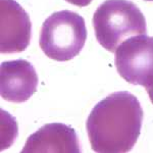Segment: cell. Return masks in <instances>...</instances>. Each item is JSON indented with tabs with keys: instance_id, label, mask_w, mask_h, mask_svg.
Masks as SVG:
<instances>
[{
	"instance_id": "obj_1",
	"label": "cell",
	"mask_w": 153,
	"mask_h": 153,
	"mask_svg": "<svg viewBox=\"0 0 153 153\" xmlns=\"http://www.w3.org/2000/svg\"><path fill=\"white\" fill-rule=\"evenodd\" d=\"M143 117L140 101L128 91L111 93L99 101L91 110L86 125L93 151H131L141 134Z\"/></svg>"
},
{
	"instance_id": "obj_2",
	"label": "cell",
	"mask_w": 153,
	"mask_h": 153,
	"mask_svg": "<svg viewBox=\"0 0 153 153\" xmlns=\"http://www.w3.org/2000/svg\"><path fill=\"white\" fill-rule=\"evenodd\" d=\"M92 23L97 41L109 52L130 37L147 33L144 14L130 0H106L96 9Z\"/></svg>"
},
{
	"instance_id": "obj_3",
	"label": "cell",
	"mask_w": 153,
	"mask_h": 153,
	"mask_svg": "<svg viewBox=\"0 0 153 153\" xmlns=\"http://www.w3.org/2000/svg\"><path fill=\"white\" fill-rule=\"evenodd\" d=\"M87 40L85 19L71 10L56 11L42 25L39 44L47 57L68 61L82 51Z\"/></svg>"
},
{
	"instance_id": "obj_4",
	"label": "cell",
	"mask_w": 153,
	"mask_h": 153,
	"mask_svg": "<svg viewBox=\"0 0 153 153\" xmlns=\"http://www.w3.org/2000/svg\"><path fill=\"white\" fill-rule=\"evenodd\" d=\"M114 62L128 83L153 87V37L145 34L128 38L115 50Z\"/></svg>"
},
{
	"instance_id": "obj_5",
	"label": "cell",
	"mask_w": 153,
	"mask_h": 153,
	"mask_svg": "<svg viewBox=\"0 0 153 153\" xmlns=\"http://www.w3.org/2000/svg\"><path fill=\"white\" fill-rule=\"evenodd\" d=\"M32 37L29 14L16 0H0V51L3 54L26 50Z\"/></svg>"
},
{
	"instance_id": "obj_6",
	"label": "cell",
	"mask_w": 153,
	"mask_h": 153,
	"mask_svg": "<svg viewBox=\"0 0 153 153\" xmlns=\"http://www.w3.org/2000/svg\"><path fill=\"white\" fill-rule=\"evenodd\" d=\"M38 76L26 59L3 61L0 65V94L4 100L23 103L37 90Z\"/></svg>"
},
{
	"instance_id": "obj_7",
	"label": "cell",
	"mask_w": 153,
	"mask_h": 153,
	"mask_svg": "<svg viewBox=\"0 0 153 153\" xmlns=\"http://www.w3.org/2000/svg\"><path fill=\"white\" fill-rule=\"evenodd\" d=\"M80 153L79 137L71 127L61 123L44 125L27 140L22 153Z\"/></svg>"
},
{
	"instance_id": "obj_8",
	"label": "cell",
	"mask_w": 153,
	"mask_h": 153,
	"mask_svg": "<svg viewBox=\"0 0 153 153\" xmlns=\"http://www.w3.org/2000/svg\"><path fill=\"white\" fill-rule=\"evenodd\" d=\"M65 1L68 2V3H71V4H73V5L84 7V6L89 5L93 0H65Z\"/></svg>"
},
{
	"instance_id": "obj_9",
	"label": "cell",
	"mask_w": 153,
	"mask_h": 153,
	"mask_svg": "<svg viewBox=\"0 0 153 153\" xmlns=\"http://www.w3.org/2000/svg\"><path fill=\"white\" fill-rule=\"evenodd\" d=\"M146 90H147L148 95H149L150 100H151V102L153 103V87H151V88H148V89H146Z\"/></svg>"
},
{
	"instance_id": "obj_10",
	"label": "cell",
	"mask_w": 153,
	"mask_h": 153,
	"mask_svg": "<svg viewBox=\"0 0 153 153\" xmlns=\"http://www.w3.org/2000/svg\"><path fill=\"white\" fill-rule=\"evenodd\" d=\"M145 1H153V0H145Z\"/></svg>"
}]
</instances>
